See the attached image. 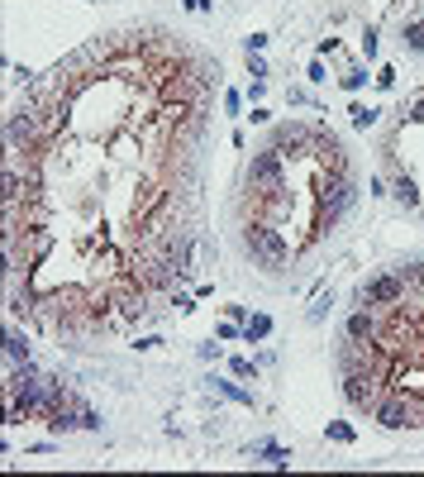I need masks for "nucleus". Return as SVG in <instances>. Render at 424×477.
Masks as SVG:
<instances>
[{
	"mask_svg": "<svg viewBox=\"0 0 424 477\" xmlns=\"http://www.w3.org/2000/svg\"><path fill=\"white\" fill-rule=\"evenodd\" d=\"M219 62L153 24L96 34L15 106L5 153V296L29 329L101 344L177 306L196 267L200 148Z\"/></svg>",
	"mask_w": 424,
	"mask_h": 477,
	"instance_id": "1",
	"label": "nucleus"
},
{
	"mask_svg": "<svg viewBox=\"0 0 424 477\" xmlns=\"http://www.w3.org/2000/svg\"><path fill=\"white\" fill-rule=\"evenodd\" d=\"M372 334L339 348L344 401L381 429H424V287L372 306Z\"/></svg>",
	"mask_w": 424,
	"mask_h": 477,
	"instance_id": "2",
	"label": "nucleus"
},
{
	"mask_svg": "<svg viewBox=\"0 0 424 477\" xmlns=\"http://www.w3.org/2000/svg\"><path fill=\"white\" fill-rule=\"evenodd\" d=\"M400 296H405V282H400L396 267H386V272H377L372 282L358 287V306H391V301H400Z\"/></svg>",
	"mask_w": 424,
	"mask_h": 477,
	"instance_id": "3",
	"label": "nucleus"
},
{
	"mask_svg": "<svg viewBox=\"0 0 424 477\" xmlns=\"http://www.w3.org/2000/svg\"><path fill=\"white\" fill-rule=\"evenodd\" d=\"M405 48H415V53H424V20H415V24H405Z\"/></svg>",
	"mask_w": 424,
	"mask_h": 477,
	"instance_id": "4",
	"label": "nucleus"
},
{
	"mask_svg": "<svg viewBox=\"0 0 424 477\" xmlns=\"http://www.w3.org/2000/svg\"><path fill=\"white\" fill-rule=\"evenodd\" d=\"M267 334H272V320H267V315L248 320V344H253V339H267Z\"/></svg>",
	"mask_w": 424,
	"mask_h": 477,
	"instance_id": "5",
	"label": "nucleus"
},
{
	"mask_svg": "<svg viewBox=\"0 0 424 477\" xmlns=\"http://www.w3.org/2000/svg\"><path fill=\"white\" fill-rule=\"evenodd\" d=\"M396 196L405 201V206H415V201H420V191H415V182H410V177H400V182H396Z\"/></svg>",
	"mask_w": 424,
	"mask_h": 477,
	"instance_id": "6",
	"label": "nucleus"
},
{
	"mask_svg": "<svg viewBox=\"0 0 424 477\" xmlns=\"http://www.w3.org/2000/svg\"><path fill=\"white\" fill-rule=\"evenodd\" d=\"M348 115H353V124H363V129H367L372 120H377V110H367V106H353Z\"/></svg>",
	"mask_w": 424,
	"mask_h": 477,
	"instance_id": "7",
	"label": "nucleus"
},
{
	"mask_svg": "<svg viewBox=\"0 0 424 477\" xmlns=\"http://www.w3.org/2000/svg\"><path fill=\"white\" fill-rule=\"evenodd\" d=\"M329 434H334L339 444H348V439H353V429H348V425H329Z\"/></svg>",
	"mask_w": 424,
	"mask_h": 477,
	"instance_id": "8",
	"label": "nucleus"
},
{
	"mask_svg": "<svg viewBox=\"0 0 424 477\" xmlns=\"http://www.w3.org/2000/svg\"><path fill=\"white\" fill-rule=\"evenodd\" d=\"M415 120H424V106H420V110H415Z\"/></svg>",
	"mask_w": 424,
	"mask_h": 477,
	"instance_id": "9",
	"label": "nucleus"
}]
</instances>
